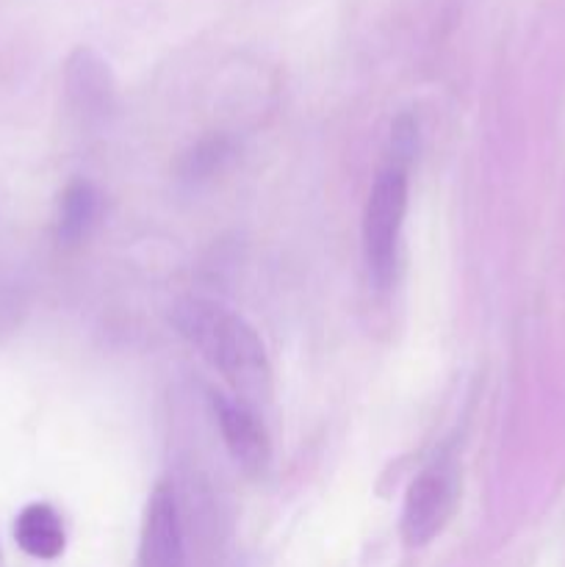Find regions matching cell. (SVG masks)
Wrapping results in <instances>:
<instances>
[{
  "mask_svg": "<svg viewBox=\"0 0 565 567\" xmlns=\"http://www.w3.org/2000/svg\"><path fill=\"white\" fill-rule=\"evenodd\" d=\"M172 324L238 393H260L269 382V358L260 336L244 316L222 302L188 297L172 308Z\"/></svg>",
  "mask_w": 565,
  "mask_h": 567,
  "instance_id": "1",
  "label": "cell"
},
{
  "mask_svg": "<svg viewBox=\"0 0 565 567\" xmlns=\"http://www.w3.org/2000/svg\"><path fill=\"white\" fill-rule=\"evenodd\" d=\"M408 210V166L391 161L377 175L363 210V252L371 280L386 288L397 266V244Z\"/></svg>",
  "mask_w": 565,
  "mask_h": 567,
  "instance_id": "2",
  "label": "cell"
},
{
  "mask_svg": "<svg viewBox=\"0 0 565 567\" xmlns=\"http://www.w3.org/2000/svg\"><path fill=\"white\" fill-rule=\"evenodd\" d=\"M138 559L142 567H183L181 513L170 482L155 485L153 496L147 498Z\"/></svg>",
  "mask_w": 565,
  "mask_h": 567,
  "instance_id": "3",
  "label": "cell"
},
{
  "mask_svg": "<svg viewBox=\"0 0 565 567\" xmlns=\"http://www.w3.org/2000/svg\"><path fill=\"white\" fill-rule=\"evenodd\" d=\"M452 507V485L441 471H424L415 476L404 496L402 537L410 548H421L443 529Z\"/></svg>",
  "mask_w": 565,
  "mask_h": 567,
  "instance_id": "4",
  "label": "cell"
},
{
  "mask_svg": "<svg viewBox=\"0 0 565 567\" xmlns=\"http://www.w3.org/2000/svg\"><path fill=\"white\" fill-rule=\"evenodd\" d=\"M214 408L222 437H225V446L227 452H230L233 463L249 476L264 474L266 465H269L271 460V446L269 435H266L258 415H255L247 404L238 402V399L219 396L214 402Z\"/></svg>",
  "mask_w": 565,
  "mask_h": 567,
  "instance_id": "5",
  "label": "cell"
},
{
  "mask_svg": "<svg viewBox=\"0 0 565 567\" xmlns=\"http://www.w3.org/2000/svg\"><path fill=\"white\" fill-rule=\"evenodd\" d=\"M14 540L28 557L55 559L64 551V524L50 504H28L14 520Z\"/></svg>",
  "mask_w": 565,
  "mask_h": 567,
  "instance_id": "6",
  "label": "cell"
},
{
  "mask_svg": "<svg viewBox=\"0 0 565 567\" xmlns=\"http://www.w3.org/2000/svg\"><path fill=\"white\" fill-rule=\"evenodd\" d=\"M97 214V194L92 183L75 181L64 188L59 203V238L64 244H78L86 236L89 225Z\"/></svg>",
  "mask_w": 565,
  "mask_h": 567,
  "instance_id": "7",
  "label": "cell"
},
{
  "mask_svg": "<svg viewBox=\"0 0 565 567\" xmlns=\"http://www.w3.org/2000/svg\"><path fill=\"white\" fill-rule=\"evenodd\" d=\"M105 81H103V70H94L92 61H86V53H83L81 64L72 66V92H81V103L89 105L94 100L105 97Z\"/></svg>",
  "mask_w": 565,
  "mask_h": 567,
  "instance_id": "8",
  "label": "cell"
}]
</instances>
